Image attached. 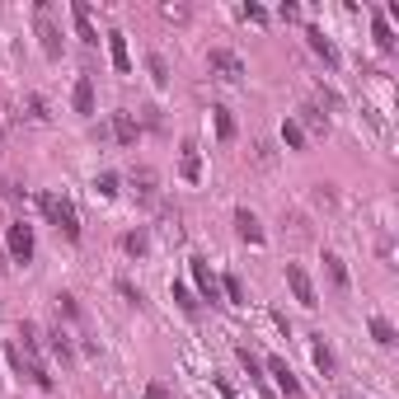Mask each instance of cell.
<instances>
[{
	"label": "cell",
	"instance_id": "7c38bea8",
	"mask_svg": "<svg viewBox=\"0 0 399 399\" xmlns=\"http://www.w3.org/2000/svg\"><path fill=\"white\" fill-rule=\"evenodd\" d=\"M306 38H310V47L320 52L324 62H329V66H338V52H334V43H329V38H324V33L315 29V24H310V29H306Z\"/></svg>",
	"mask_w": 399,
	"mask_h": 399
},
{
	"label": "cell",
	"instance_id": "30bf717a",
	"mask_svg": "<svg viewBox=\"0 0 399 399\" xmlns=\"http://www.w3.org/2000/svg\"><path fill=\"white\" fill-rule=\"evenodd\" d=\"M137 118H132V113H113V137L123 141V146H132V141H137Z\"/></svg>",
	"mask_w": 399,
	"mask_h": 399
},
{
	"label": "cell",
	"instance_id": "ffe728a7",
	"mask_svg": "<svg viewBox=\"0 0 399 399\" xmlns=\"http://www.w3.org/2000/svg\"><path fill=\"white\" fill-rule=\"evenodd\" d=\"M29 118H33V123H47V118H52V113H47V99H43V94H29Z\"/></svg>",
	"mask_w": 399,
	"mask_h": 399
},
{
	"label": "cell",
	"instance_id": "8fae6325",
	"mask_svg": "<svg viewBox=\"0 0 399 399\" xmlns=\"http://www.w3.org/2000/svg\"><path fill=\"white\" fill-rule=\"evenodd\" d=\"M108 52H113V66H118V71H132V57H127V38L123 33H108Z\"/></svg>",
	"mask_w": 399,
	"mask_h": 399
},
{
	"label": "cell",
	"instance_id": "4fadbf2b",
	"mask_svg": "<svg viewBox=\"0 0 399 399\" xmlns=\"http://www.w3.org/2000/svg\"><path fill=\"white\" fill-rule=\"evenodd\" d=\"M324 273H329V282H334L338 292H348V268H343L338 254H324Z\"/></svg>",
	"mask_w": 399,
	"mask_h": 399
},
{
	"label": "cell",
	"instance_id": "52a82bcc",
	"mask_svg": "<svg viewBox=\"0 0 399 399\" xmlns=\"http://www.w3.org/2000/svg\"><path fill=\"white\" fill-rule=\"evenodd\" d=\"M235 231H240V240H249V245H263V226H259V216L254 212H235Z\"/></svg>",
	"mask_w": 399,
	"mask_h": 399
},
{
	"label": "cell",
	"instance_id": "44dd1931",
	"mask_svg": "<svg viewBox=\"0 0 399 399\" xmlns=\"http://www.w3.org/2000/svg\"><path fill=\"white\" fill-rule=\"evenodd\" d=\"M282 141H287V146H301V141H306V132H301V123H292V118H287V123H282Z\"/></svg>",
	"mask_w": 399,
	"mask_h": 399
},
{
	"label": "cell",
	"instance_id": "83f0119b",
	"mask_svg": "<svg viewBox=\"0 0 399 399\" xmlns=\"http://www.w3.org/2000/svg\"><path fill=\"white\" fill-rule=\"evenodd\" d=\"M146 399H174V395H169L165 381H151V385H146Z\"/></svg>",
	"mask_w": 399,
	"mask_h": 399
},
{
	"label": "cell",
	"instance_id": "d4e9b609",
	"mask_svg": "<svg viewBox=\"0 0 399 399\" xmlns=\"http://www.w3.org/2000/svg\"><path fill=\"white\" fill-rule=\"evenodd\" d=\"M146 66H151L155 85H165V80H169V71H165V57H155V52H151V57H146Z\"/></svg>",
	"mask_w": 399,
	"mask_h": 399
},
{
	"label": "cell",
	"instance_id": "f546056e",
	"mask_svg": "<svg viewBox=\"0 0 399 399\" xmlns=\"http://www.w3.org/2000/svg\"><path fill=\"white\" fill-rule=\"evenodd\" d=\"M240 15H245V19H254V24H263V19H268V10H259V5H245Z\"/></svg>",
	"mask_w": 399,
	"mask_h": 399
},
{
	"label": "cell",
	"instance_id": "9c48e42d",
	"mask_svg": "<svg viewBox=\"0 0 399 399\" xmlns=\"http://www.w3.org/2000/svg\"><path fill=\"white\" fill-rule=\"evenodd\" d=\"M179 174H184L188 184H198V179H202V155H198V146H193V141L184 146V160H179Z\"/></svg>",
	"mask_w": 399,
	"mask_h": 399
},
{
	"label": "cell",
	"instance_id": "ac0fdd59",
	"mask_svg": "<svg viewBox=\"0 0 399 399\" xmlns=\"http://www.w3.org/2000/svg\"><path fill=\"white\" fill-rule=\"evenodd\" d=\"M212 113H216V137L231 141V137H235V118H231V108H212Z\"/></svg>",
	"mask_w": 399,
	"mask_h": 399
},
{
	"label": "cell",
	"instance_id": "f1b7e54d",
	"mask_svg": "<svg viewBox=\"0 0 399 399\" xmlns=\"http://www.w3.org/2000/svg\"><path fill=\"white\" fill-rule=\"evenodd\" d=\"M118 292H123L127 301H132V306H141V292H137V287H132V282H118Z\"/></svg>",
	"mask_w": 399,
	"mask_h": 399
},
{
	"label": "cell",
	"instance_id": "cb8c5ba5",
	"mask_svg": "<svg viewBox=\"0 0 399 399\" xmlns=\"http://www.w3.org/2000/svg\"><path fill=\"white\" fill-rule=\"evenodd\" d=\"M376 43H381L385 52H390V47H395V33H390V24H385L381 15H376Z\"/></svg>",
	"mask_w": 399,
	"mask_h": 399
},
{
	"label": "cell",
	"instance_id": "3957f363",
	"mask_svg": "<svg viewBox=\"0 0 399 399\" xmlns=\"http://www.w3.org/2000/svg\"><path fill=\"white\" fill-rule=\"evenodd\" d=\"M5 245H10L15 263H29V259H33V231L24 226V221H10V231H5Z\"/></svg>",
	"mask_w": 399,
	"mask_h": 399
},
{
	"label": "cell",
	"instance_id": "484cf974",
	"mask_svg": "<svg viewBox=\"0 0 399 399\" xmlns=\"http://www.w3.org/2000/svg\"><path fill=\"white\" fill-rule=\"evenodd\" d=\"M221 287H226V296H231L235 306H240V301H245V287H240V277H226V282H221Z\"/></svg>",
	"mask_w": 399,
	"mask_h": 399
},
{
	"label": "cell",
	"instance_id": "5b68a950",
	"mask_svg": "<svg viewBox=\"0 0 399 399\" xmlns=\"http://www.w3.org/2000/svg\"><path fill=\"white\" fill-rule=\"evenodd\" d=\"M71 19H76V33H80V43H99V29H94V19H90V5H85V0H76V5H71Z\"/></svg>",
	"mask_w": 399,
	"mask_h": 399
},
{
	"label": "cell",
	"instance_id": "4316f807",
	"mask_svg": "<svg viewBox=\"0 0 399 399\" xmlns=\"http://www.w3.org/2000/svg\"><path fill=\"white\" fill-rule=\"evenodd\" d=\"M174 301H179V306H184V310H198V301L188 296V287H184V282H174Z\"/></svg>",
	"mask_w": 399,
	"mask_h": 399
},
{
	"label": "cell",
	"instance_id": "8992f818",
	"mask_svg": "<svg viewBox=\"0 0 399 399\" xmlns=\"http://www.w3.org/2000/svg\"><path fill=\"white\" fill-rule=\"evenodd\" d=\"M268 371L277 376V385H282V395H292V399H301V381L292 376V367L282 362V357H268Z\"/></svg>",
	"mask_w": 399,
	"mask_h": 399
},
{
	"label": "cell",
	"instance_id": "2e32d148",
	"mask_svg": "<svg viewBox=\"0 0 399 399\" xmlns=\"http://www.w3.org/2000/svg\"><path fill=\"white\" fill-rule=\"evenodd\" d=\"M193 277H198L202 296H212L216 301V277H212V268H207V259H193Z\"/></svg>",
	"mask_w": 399,
	"mask_h": 399
},
{
	"label": "cell",
	"instance_id": "7402d4cb",
	"mask_svg": "<svg viewBox=\"0 0 399 399\" xmlns=\"http://www.w3.org/2000/svg\"><path fill=\"white\" fill-rule=\"evenodd\" d=\"M123 249H127V254H146V231H127L123 235Z\"/></svg>",
	"mask_w": 399,
	"mask_h": 399
},
{
	"label": "cell",
	"instance_id": "9a60e30c",
	"mask_svg": "<svg viewBox=\"0 0 399 399\" xmlns=\"http://www.w3.org/2000/svg\"><path fill=\"white\" fill-rule=\"evenodd\" d=\"M371 338H376V343H381V348H395V343H399L395 324H390V320H381V315H376V320H371Z\"/></svg>",
	"mask_w": 399,
	"mask_h": 399
},
{
	"label": "cell",
	"instance_id": "6da1fadb",
	"mask_svg": "<svg viewBox=\"0 0 399 399\" xmlns=\"http://www.w3.org/2000/svg\"><path fill=\"white\" fill-rule=\"evenodd\" d=\"M38 207H43V216L66 235V240H80V216H76V207H71L66 198H57V193H38Z\"/></svg>",
	"mask_w": 399,
	"mask_h": 399
},
{
	"label": "cell",
	"instance_id": "5bb4252c",
	"mask_svg": "<svg viewBox=\"0 0 399 399\" xmlns=\"http://www.w3.org/2000/svg\"><path fill=\"white\" fill-rule=\"evenodd\" d=\"M132 188H137V193H141L146 202L160 198V188H155V174H151V169H137V174H132Z\"/></svg>",
	"mask_w": 399,
	"mask_h": 399
},
{
	"label": "cell",
	"instance_id": "4dcf8cb0",
	"mask_svg": "<svg viewBox=\"0 0 399 399\" xmlns=\"http://www.w3.org/2000/svg\"><path fill=\"white\" fill-rule=\"evenodd\" d=\"M0 193H15V188H10V184H5V179H0Z\"/></svg>",
	"mask_w": 399,
	"mask_h": 399
},
{
	"label": "cell",
	"instance_id": "ba28073f",
	"mask_svg": "<svg viewBox=\"0 0 399 399\" xmlns=\"http://www.w3.org/2000/svg\"><path fill=\"white\" fill-rule=\"evenodd\" d=\"M71 104H76V113H85V118L94 113V85H90V76L76 80V90H71Z\"/></svg>",
	"mask_w": 399,
	"mask_h": 399
},
{
	"label": "cell",
	"instance_id": "d6986e66",
	"mask_svg": "<svg viewBox=\"0 0 399 399\" xmlns=\"http://www.w3.org/2000/svg\"><path fill=\"white\" fill-rule=\"evenodd\" d=\"M315 367H320L324 376H334V353H329V343H315Z\"/></svg>",
	"mask_w": 399,
	"mask_h": 399
},
{
	"label": "cell",
	"instance_id": "603a6c76",
	"mask_svg": "<svg viewBox=\"0 0 399 399\" xmlns=\"http://www.w3.org/2000/svg\"><path fill=\"white\" fill-rule=\"evenodd\" d=\"M94 193L113 198V193H118V174H99V179H94Z\"/></svg>",
	"mask_w": 399,
	"mask_h": 399
},
{
	"label": "cell",
	"instance_id": "7a4b0ae2",
	"mask_svg": "<svg viewBox=\"0 0 399 399\" xmlns=\"http://www.w3.org/2000/svg\"><path fill=\"white\" fill-rule=\"evenodd\" d=\"M207 66H212V76L226 80V85H240V80H245V57L231 52V47H216L212 57H207Z\"/></svg>",
	"mask_w": 399,
	"mask_h": 399
},
{
	"label": "cell",
	"instance_id": "277c9868",
	"mask_svg": "<svg viewBox=\"0 0 399 399\" xmlns=\"http://www.w3.org/2000/svg\"><path fill=\"white\" fill-rule=\"evenodd\" d=\"M287 282H292V292H296V301L306 310H315L320 301H315V287H310V277H306V268H296V263H287Z\"/></svg>",
	"mask_w": 399,
	"mask_h": 399
},
{
	"label": "cell",
	"instance_id": "e0dca14e",
	"mask_svg": "<svg viewBox=\"0 0 399 399\" xmlns=\"http://www.w3.org/2000/svg\"><path fill=\"white\" fill-rule=\"evenodd\" d=\"M301 123H306L310 132H329V118H324L320 104H306V108H301Z\"/></svg>",
	"mask_w": 399,
	"mask_h": 399
}]
</instances>
